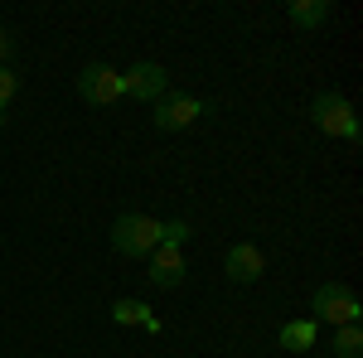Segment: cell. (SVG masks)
I'll use <instances>...</instances> for the list:
<instances>
[{"label":"cell","mask_w":363,"mask_h":358,"mask_svg":"<svg viewBox=\"0 0 363 358\" xmlns=\"http://www.w3.org/2000/svg\"><path fill=\"white\" fill-rule=\"evenodd\" d=\"M112 247L121 257H150V252L160 247V218H150V213H121L112 223Z\"/></svg>","instance_id":"obj_1"},{"label":"cell","mask_w":363,"mask_h":358,"mask_svg":"<svg viewBox=\"0 0 363 358\" xmlns=\"http://www.w3.org/2000/svg\"><path fill=\"white\" fill-rule=\"evenodd\" d=\"M262 272H267V257L252 247V242H238V247L228 252V276H233L238 286H252Z\"/></svg>","instance_id":"obj_8"},{"label":"cell","mask_w":363,"mask_h":358,"mask_svg":"<svg viewBox=\"0 0 363 358\" xmlns=\"http://www.w3.org/2000/svg\"><path fill=\"white\" fill-rule=\"evenodd\" d=\"M10 54H15V39L0 29V68H10Z\"/></svg>","instance_id":"obj_15"},{"label":"cell","mask_w":363,"mask_h":358,"mask_svg":"<svg viewBox=\"0 0 363 358\" xmlns=\"http://www.w3.org/2000/svg\"><path fill=\"white\" fill-rule=\"evenodd\" d=\"M160 242H165V247H184V242H189V223L184 218L160 223Z\"/></svg>","instance_id":"obj_13"},{"label":"cell","mask_w":363,"mask_h":358,"mask_svg":"<svg viewBox=\"0 0 363 358\" xmlns=\"http://www.w3.org/2000/svg\"><path fill=\"white\" fill-rule=\"evenodd\" d=\"M121 87H126L136 102H160L169 92V73L160 63H136L131 73H121Z\"/></svg>","instance_id":"obj_5"},{"label":"cell","mask_w":363,"mask_h":358,"mask_svg":"<svg viewBox=\"0 0 363 358\" xmlns=\"http://www.w3.org/2000/svg\"><path fill=\"white\" fill-rule=\"evenodd\" d=\"M112 320H116V325H145V305H140V301H116L112 305Z\"/></svg>","instance_id":"obj_12"},{"label":"cell","mask_w":363,"mask_h":358,"mask_svg":"<svg viewBox=\"0 0 363 358\" xmlns=\"http://www.w3.org/2000/svg\"><path fill=\"white\" fill-rule=\"evenodd\" d=\"M335 354L339 358H363V330L359 325H339L335 330Z\"/></svg>","instance_id":"obj_11"},{"label":"cell","mask_w":363,"mask_h":358,"mask_svg":"<svg viewBox=\"0 0 363 358\" xmlns=\"http://www.w3.org/2000/svg\"><path fill=\"white\" fill-rule=\"evenodd\" d=\"M199 111H203V102L184 97V92H165V97L155 102V126H160V131H184V126L199 121Z\"/></svg>","instance_id":"obj_6"},{"label":"cell","mask_w":363,"mask_h":358,"mask_svg":"<svg viewBox=\"0 0 363 358\" xmlns=\"http://www.w3.org/2000/svg\"><path fill=\"white\" fill-rule=\"evenodd\" d=\"M310 344H315V320H291V325H281V349L306 354Z\"/></svg>","instance_id":"obj_10"},{"label":"cell","mask_w":363,"mask_h":358,"mask_svg":"<svg viewBox=\"0 0 363 358\" xmlns=\"http://www.w3.org/2000/svg\"><path fill=\"white\" fill-rule=\"evenodd\" d=\"M20 92V78H15V68H0V111L10 107V97Z\"/></svg>","instance_id":"obj_14"},{"label":"cell","mask_w":363,"mask_h":358,"mask_svg":"<svg viewBox=\"0 0 363 358\" xmlns=\"http://www.w3.org/2000/svg\"><path fill=\"white\" fill-rule=\"evenodd\" d=\"M310 310H315V325H330V330H339V325H359V315H363L359 296H354L344 281H325V286L315 291Z\"/></svg>","instance_id":"obj_2"},{"label":"cell","mask_w":363,"mask_h":358,"mask_svg":"<svg viewBox=\"0 0 363 358\" xmlns=\"http://www.w3.org/2000/svg\"><path fill=\"white\" fill-rule=\"evenodd\" d=\"M0 126H5V111H0Z\"/></svg>","instance_id":"obj_16"},{"label":"cell","mask_w":363,"mask_h":358,"mask_svg":"<svg viewBox=\"0 0 363 358\" xmlns=\"http://www.w3.org/2000/svg\"><path fill=\"white\" fill-rule=\"evenodd\" d=\"M150 281L160 286V291H174L179 281H184V257H179V247H160L150 252Z\"/></svg>","instance_id":"obj_7"},{"label":"cell","mask_w":363,"mask_h":358,"mask_svg":"<svg viewBox=\"0 0 363 358\" xmlns=\"http://www.w3.org/2000/svg\"><path fill=\"white\" fill-rule=\"evenodd\" d=\"M330 15H335L330 0H291V5H286V20H291L296 29H320Z\"/></svg>","instance_id":"obj_9"},{"label":"cell","mask_w":363,"mask_h":358,"mask_svg":"<svg viewBox=\"0 0 363 358\" xmlns=\"http://www.w3.org/2000/svg\"><path fill=\"white\" fill-rule=\"evenodd\" d=\"M310 116H315V126H320L325 136L359 140V121H354V107H349L344 92H320V97L310 102Z\"/></svg>","instance_id":"obj_3"},{"label":"cell","mask_w":363,"mask_h":358,"mask_svg":"<svg viewBox=\"0 0 363 358\" xmlns=\"http://www.w3.org/2000/svg\"><path fill=\"white\" fill-rule=\"evenodd\" d=\"M78 97H83L87 107H112L116 97H126L121 73L107 68V63H87L83 73H78Z\"/></svg>","instance_id":"obj_4"}]
</instances>
